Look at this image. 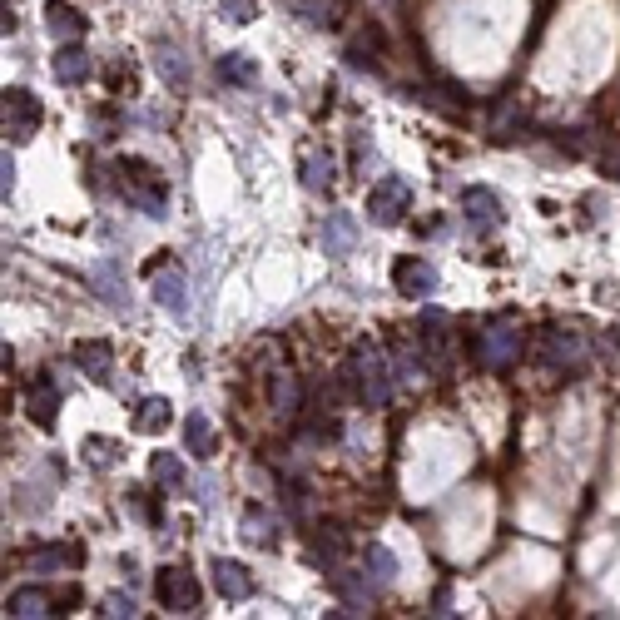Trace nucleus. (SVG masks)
I'll return each instance as SVG.
<instances>
[{"label":"nucleus","instance_id":"12","mask_svg":"<svg viewBox=\"0 0 620 620\" xmlns=\"http://www.w3.org/2000/svg\"><path fill=\"white\" fill-rule=\"evenodd\" d=\"M50 611H55V596L40 591V586H20V591H10V601H5V616L10 620H35V616H50Z\"/></svg>","mask_w":620,"mask_h":620},{"label":"nucleus","instance_id":"11","mask_svg":"<svg viewBox=\"0 0 620 620\" xmlns=\"http://www.w3.org/2000/svg\"><path fill=\"white\" fill-rule=\"evenodd\" d=\"M462 209H467V224L472 229H496L501 224V199H496L492 189H482V184H472L462 194Z\"/></svg>","mask_w":620,"mask_h":620},{"label":"nucleus","instance_id":"4","mask_svg":"<svg viewBox=\"0 0 620 620\" xmlns=\"http://www.w3.org/2000/svg\"><path fill=\"white\" fill-rule=\"evenodd\" d=\"M154 596H159L164 611L189 616V611L199 606V581H194V571H184V566H164L159 581H154Z\"/></svg>","mask_w":620,"mask_h":620},{"label":"nucleus","instance_id":"24","mask_svg":"<svg viewBox=\"0 0 620 620\" xmlns=\"http://www.w3.org/2000/svg\"><path fill=\"white\" fill-rule=\"evenodd\" d=\"M273 412L278 417H288V412H298V382H293V372L288 368H278V377H273Z\"/></svg>","mask_w":620,"mask_h":620},{"label":"nucleus","instance_id":"23","mask_svg":"<svg viewBox=\"0 0 620 620\" xmlns=\"http://www.w3.org/2000/svg\"><path fill=\"white\" fill-rule=\"evenodd\" d=\"M149 472H154V482H159L164 492H179V487H184V462H179L174 452H154V457H149Z\"/></svg>","mask_w":620,"mask_h":620},{"label":"nucleus","instance_id":"2","mask_svg":"<svg viewBox=\"0 0 620 620\" xmlns=\"http://www.w3.org/2000/svg\"><path fill=\"white\" fill-rule=\"evenodd\" d=\"M348 377H353V387H358V397H363L368 407H382V402L392 397V377H387V363H382V353H377L372 343L353 348Z\"/></svg>","mask_w":620,"mask_h":620},{"label":"nucleus","instance_id":"31","mask_svg":"<svg viewBox=\"0 0 620 620\" xmlns=\"http://www.w3.org/2000/svg\"><path fill=\"white\" fill-rule=\"evenodd\" d=\"M219 10H224V20H234V25L258 20V5H253V0H219Z\"/></svg>","mask_w":620,"mask_h":620},{"label":"nucleus","instance_id":"30","mask_svg":"<svg viewBox=\"0 0 620 620\" xmlns=\"http://www.w3.org/2000/svg\"><path fill=\"white\" fill-rule=\"evenodd\" d=\"M100 616H110V620L134 616V596H124V591H110V596L100 601Z\"/></svg>","mask_w":620,"mask_h":620},{"label":"nucleus","instance_id":"19","mask_svg":"<svg viewBox=\"0 0 620 620\" xmlns=\"http://www.w3.org/2000/svg\"><path fill=\"white\" fill-rule=\"evenodd\" d=\"M333 174H338V169H333V154H318V149L303 154V184H308L313 194H328V189H333Z\"/></svg>","mask_w":620,"mask_h":620},{"label":"nucleus","instance_id":"25","mask_svg":"<svg viewBox=\"0 0 620 620\" xmlns=\"http://www.w3.org/2000/svg\"><path fill=\"white\" fill-rule=\"evenodd\" d=\"M244 536H253L258 546H278V526H273V516L258 511V506H248L244 511Z\"/></svg>","mask_w":620,"mask_h":620},{"label":"nucleus","instance_id":"7","mask_svg":"<svg viewBox=\"0 0 620 620\" xmlns=\"http://www.w3.org/2000/svg\"><path fill=\"white\" fill-rule=\"evenodd\" d=\"M541 363L546 368H576L581 358H586V343H581V333H571V328H551V333H541Z\"/></svg>","mask_w":620,"mask_h":620},{"label":"nucleus","instance_id":"10","mask_svg":"<svg viewBox=\"0 0 620 620\" xmlns=\"http://www.w3.org/2000/svg\"><path fill=\"white\" fill-rule=\"evenodd\" d=\"M209 576H214V591H219L224 601H248V596H253V576H248V566L229 561V556H219V561L209 566Z\"/></svg>","mask_w":620,"mask_h":620},{"label":"nucleus","instance_id":"13","mask_svg":"<svg viewBox=\"0 0 620 620\" xmlns=\"http://www.w3.org/2000/svg\"><path fill=\"white\" fill-rule=\"evenodd\" d=\"M75 368L85 372L90 382H110V372H115V353H110V343H75Z\"/></svg>","mask_w":620,"mask_h":620},{"label":"nucleus","instance_id":"8","mask_svg":"<svg viewBox=\"0 0 620 620\" xmlns=\"http://www.w3.org/2000/svg\"><path fill=\"white\" fill-rule=\"evenodd\" d=\"M516 358H521V333L511 323H496V328L482 333V368L501 372V368H511Z\"/></svg>","mask_w":620,"mask_h":620},{"label":"nucleus","instance_id":"22","mask_svg":"<svg viewBox=\"0 0 620 620\" xmlns=\"http://www.w3.org/2000/svg\"><path fill=\"white\" fill-rule=\"evenodd\" d=\"M90 288L110 303V308H124V288H120V273H115V263H95L90 268Z\"/></svg>","mask_w":620,"mask_h":620},{"label":"nucleus","instance_id":"29","mask_svg":"<svg viewBox=\"0 0 620 620\" xmlns=\"http://www.w3.org/2000/svg\"><path fill=\"white\" fill-rule=\"evenodd\" d=\"M80 556H75V546H50V551H35L25 566L30 571H55V566H75Z\"/></svg>","mask_w":620,"mask_h":620},{"label":"nucleus","instance_id":"20","mask_svg":"<svg viewBox=\"0 0 620 620\" xmlns=\"http://www.w3.org/2000/svg\"><path fill=\"white\" fill-rule=\"evenodd\" d=\"M169 397H144L139 407H134V432H164L169 427Z\"/></svg>","mask_w":620,"mask_h":620},{"label":"nucleus","instance_id":"15","mask_svg":"<svg viewBox=\"0 0 620 620\" xmlns=\"http://www.w3.org/2000/svg\"><path fill=\"white\" fill-rule=\"evenodd\" d=\"M55 80L60 85H80V80H90V50H80L75 40L65 45V50H55Z\"/></svg>","mask_w":620,"mask_h":620},{"label":"nucleus","instance_id":"1","mask_svg":"<svg viewBox=\"0 0 620 620\" xmlns=\"http://www.w3.org/2000/svg\"><path fill=\"white\" fill-rule=\"evenodd\" d=\"M120 194L139 214H149V219H164L169 214V184L144 159H120Z\"/></svg>","mask_w":620,"mask_h":620},{"label":"nucleus","instance_id":"14","mask_svg":"<svg viewBox=\"0 0 620 620\" xmlns=\"http://www.w3.org/2000/svg\"><path fill=\"white\" fill-rule=\"evenodd\" d=\"M45 30H50L55 40H80V35H85V15H80L75 5H65V0H50V5H45Z\"/></svg>","mask_w":620,"mask_h":620},{"label":"nucleus","instance_id":"16","mask_svg":"<svg viewBox=\"0 0 620 620\" xmlns=\"http://www.w3.org/2000/svg\"><path fill=\"white\" fill-rule=\"evenodd\" d=\"M25 412H30V422H35V427H55L60 392H55L50 382H30V392H25Z\"/></svg>","mask_w":620,"mask_h":620},{"label":"nucleus","instance_id":"9","mask_svg":"<svg viewBox=\"0 0 620 620\" xmlns=\"http://www.w3.org/2000/svg\"><path fill=\"white\" fill-rule=\"evenodd\" d=\"M392 283H397L402 298H427V293H437V268L427 258H397Z\"/></svg>","mask_w":620,"mask_h":620},{"label":"nucleus","instance_id":"17","mask_svg":"<svg viewBox=\"0 0 620 620\" xmlns=\"http://www.w3.org/2000/svg\"><path fill=\"white\" fill-rule=\"evenodd\" d=\"M358 244V224H353V214H328V224H323V248L333 253V258H348Z\"/></svg>","mask_w":620,"mask_h":620},{"label":"nucleus","instance_id":"28","mask_svg":"<svg viewBox=\"0 0 620 620\" xmlns=\"http://www.w3.org/2000/svg\"><path fill=\"white\" fill-rule=\"evenodd\" d=\"M368 566H372V581H377V586H392V576H397V556H392L387 546H377V541H372V546H368Z\"/></svg>","mask_w":620,"mask_h":620},{"label":"nucleus","instance_id":"5","mask_svg":"<svg viewBox=\"0 0 620 620\" xmlns=\"http://www.w3.org/2000/svg\"><path fill=\"white\" fill-rule=\"evenodd\" d=\"M0 110H5V134L20 144V139H30L40 120H45V110H40V100L30 95V90H20V85H10L5 90V100H0Z\"/></svg>","mask_w":620,"mask_h":620},{"label":"nucleus","instance_id":"18","mask_svg":"<svg viewBox=\"0 0 620 620\" xmlns=\"http://www.w3.org/2000/svg\"><path fill=\"white\" fill-rule=\"evenodd\" d=\"M154 70H159L174 90H184V85H189V65H184L179 45H169V40H159V45H154Z\"/></svg>","mask_w":620,"mask_h":620},{"label":"nucleus","instance_id":"21","mask_svg":"<svg viewBox=\"0 0 620 620\" xmlns=\"http://www.w3.org/2000/svg\"><path fill=\"white\" fill-rule=\"evenodd\" d=\"M184 447H189L194 457H204V462L214 457V427H209L204 412H194V417L184 422Z\"/></svg>","mask_w":620,"mask_h":620},{"label":"nucleus","instance_id":"26","mask_svg":"<svg viewBox=\"0 0 620 620\" xmlns=\"http://www.w3.org/2000/svg\"><path fill=\"white\" fill-rule=\"evenodd\" d=\"M85 462H95V467H115L120 462V442L115 437H85Z\"/></svg>","mask_w":620,"mask_h":620},{"label":"nucleus","instance_id":"6","mask_svg":"<svg viewBox=\"0 0 620 620\" xmlns=\"http://www.w3.org/2000/svg\"><path fill=\"white\" fill-rule=\"evenodd\" d=\"M149 293H154V303H159V308L184 313V308H189V283H184V268H179V263H154V268H149Z\"/></svg>","mask_w":620,"mask_h":620},{"label":"nucleus","instance_id":"27","mask_svg":"<svg viewBox=\"0 0 620 620\" xmlns=\"http://www.w3.org/2000/svg\"><path fill=\"white\" fill-rule=\"evenodd\" d=\"M219 75H224V80H234V85H253V80H258V65H253L248 55L234 50V55H224V60H219Z\"/></svg>","mask_w":620,"mask_h":620},{"label":"nucleus","instance_id":"3","mask_svg":"<svg viewBox=\"0 0 620 620\" xmlns=\"http://www.w3.org/2000/svg\"><path fill=\"white\" fill-rule=\"evenodd\" d=\"M407 209H412V189H407V179L387 174V179H377V184L368 189V219L372 224H402Z\"/></svg>","mask_w":620,"mask_h":620}]
</instances>
